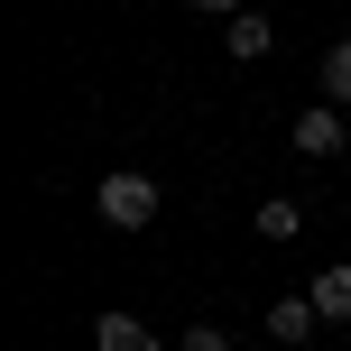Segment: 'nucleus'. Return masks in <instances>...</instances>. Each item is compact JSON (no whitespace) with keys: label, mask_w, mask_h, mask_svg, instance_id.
<instances>
[{"label":"nucleus","mask_w":351,"mask_h":351,"mask_svg":"<svg viewBox=\"0 0 351 351\" xmlns=\"http://www.w3.org/2000/svg\"><path fill=\"white\" fill-rule=\"evenodd\" d=\"M231 56H268V19H259V10L231 19Z\"/></svg>","instance_id":"7"},{"label":"nucleus","mask_w":351,"mask_h":351,"mask_svg":"<svg viewBox=\"0 0 351 351\" xmlns=\"http://www.w3.org/2000/svg\"><path fill=\"white\" fill-rule=\"evenodd\" d=\"M250 222H259V241H296V222H305V213L287 204V194H268V204L250 213Z\"/></svg>","instance_id":"6"},{"label":"nucleus","mask_w":351,"mask_h":351,"mask_svg":"<svg viewBox=\"0 0 351 351\" xmlns=\"http://www.w3.org/2000/svg\"><path fill=\"white\" fill-rule=\"evenodd\" d=\"M93 213H102L111 231H148V222H158V185L121 167V176H102V185H93Z\"/></svg>","instance_id":"1"},{"label":"nucleus","mask_w":351,"mask_h":351,"mask_svg":"<svg viewBox=\"0 0 351 351\" xmlns=\"http://www.w3.org/2000/svg\"><path fill=\"white\" fill-rule=\"evenodd\" d=\"M315 296H268V342H305V333H315Z\"/></svg>","instance_id":"3"},{"label":"nucleus","mask_w":351,"mask_h":351,"mask_svg":"<svg viewBox=\"0 0 351 351\" xmlns=\"http://www.w3.org/2000/svg\"><path fill=\"white\" fill-rule=\"evenodd\" d=\"M324 102H351V37L324 56Z\"/></svg>","instance_id":"8"},{"label":"nucleus","mask_w":351,"mask_h":351,"mask_svg":"<svg viewBox=\"0 0 351 351\" xmlns=\"http://www.w3.org/2000/svg\"><path fill=\"white\" fill-rule=\"evenodd\" d=\"M287 139H296L305 158H342V148H351V121H342V102H305L296 121H287Z\"/></svg>","instance_id":"2"},{"label":"nucleus","mask_w":351,"mask_h":351,"mask_svg":"<svg viewBox=\"0 0 351 351\" xmlns=\"http://www.w3.org/2000/svg\"><path fill=\"white\" fill-rule=\"evenodd\" d=\"M185 10H204V19H241V0H185Z\"/></svg>","instance_id":"10"},{"label":"nucleus","mask_w":351,"mask_h":351,"mask_svg":"<svg viewBox=\"0 0 351 351\" xmlns=\"http://www.w3.org/2000/svg\"><path fill=\"white\" fill-rule=\"evenodd\" d=\"M93 351H158V333H148L139 315H102L93 324Z\"/></svg>","instance_id":"4"},{"label":"nucleus","mask_w":351,"mask_h":351,"mask_svg":"<svg viewBox=\"0 0 351 351\" xmlns=\"http://www.w3.org/2000/svg\"><path fill=\"white\" fill-rule=\"evenodd\" d=\"M176 351H231V333H222V324H185V342H176Z\"/></svg>","instance_id":"9"},{"label":"nucleus","mask_w":351,"mask_h":351,"mask_svg":"<svg viewBox=\"0 0 351 351\" xmlns=\"http://www.w3.org/2000/svg\"><path fill=\"white\" fill-rule=\"evenodd\" d=\"M305 296H315V315H324V324H351V268H324Z\"/></svg>","instance_id":"5"}]
</instances>
